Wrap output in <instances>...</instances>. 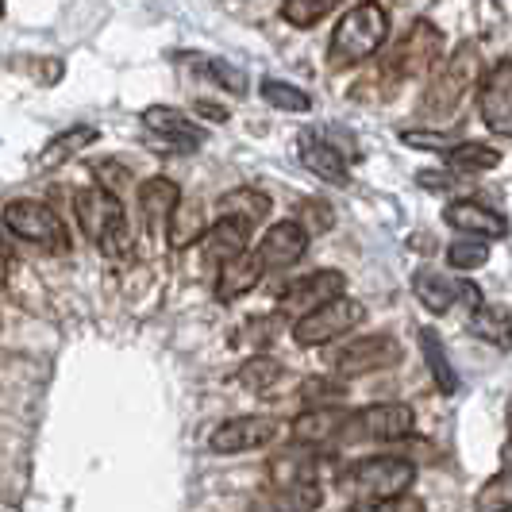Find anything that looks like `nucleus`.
I'll list each match as a JSON object with an SVG mask.
<instances>
[{
  "label": "nucleus",
  "instance_id": "nucleus-29",
  "mask_svg": "<svg viewBox=\"0 0 512 512\" xmlns=\"http://www.w3.org/2000/svg\"><path fill=\"white\" fill-rule=\"evenodd\" d=\"M489 262V239H474V235H462L447 247V266L470 274V270H482Z\"/></svg>",
  "mask_w": 512,
  "mask_h": 512
},
{
  "label": "nucleus",
  "instance_id": "nucleus-15",
  "mask_svg": "<svg viewBox=\"0 0 512 512\" xmlns=\"http://www.w3.org/2000/svg\"><path fill=\"white\" fill-rule=\"evenodd\" d=\"M262 274H266V266H262V258H258L255 251L224 258V262L216 266V301H220V305H231V301L247 297V293L262 282Z\"/></svg>",
  "mask_w": 512,
  "mask_h": 512
},
{
  "label": "nucleus",
  "instance_id": "nucleus-12",
  "mask_svg": "<svg viewBox=\"0 0 512 512\" xmlns=\"http://www.w3.org/2000/svg\"><path fill=\"white\" fill-rule=\"evenodd\" d=\"M308 251V231L301 220H278V224H270V228L262 231V239H258L255 255L262 258V266L266 270H289V266H297Z\"/></svg>",
  "mask_w": 512,
  "mask_h": 512
},
{
  "label": "nucleus",
  "instance_id": "nucleus-4",
  "mask_svg": "<svg viewBox=\"0 0 512 512\" xmlns=\"http://www.w3.org/2000/svg\"><path fill=\"white\" fill-rule=\"evenodd\" d=\"M362 324H366V305H362L359 297L339 293V297L324 301V305L308 308L305 316L293 324V339L301 347H328V343L351 335Z\"/></svg>",
  "mask_w": 512,
  "mask_h": 512
},
{
  "label": "nucleus",
  "instance_id": "nucleus-17",
  "mask_svg": "<svg viewBox=\"0 0 512 512\" xmlns=\"http://www.w3.org/2000/svg\"><path fill=\"white\" fill-rule=\"evenodd\" d=\"M301 162H305L308 174L324 181V185H351V166H347V154L339 151L335 143H324L316 131L301 135Z\"/></svg>",
  "mask_w": 512,
  "mask_h": 512
},
{
  "label": "nucleus",
  "instance_id": "nucleus-35",
  "mask_svg": "<svg viewBox=\"0 0 512 512\" xmlns=\"http://www.w3.org/2000/svg\"><path fill=\"white\" fill-rule=\"evenodd\" d=\"M401 143H405V147H412V151H439V154H447L451 147H459L462 139H459V135H447V131L409 128V131H401Z\"/></svg>",
  "mask_w": 512,
  "mask_h": 512
},
{
  "label": "nucleus",
  "instance_id": "nucleus-37",
  "mask_svg": "<svg viewBox=\"0 0 512 512\" xmlns=\"http://www.w3.org/2000/svg\"><path fill=\"white\" fill-rule=\"evenodd\" d=\"M347 512H424V501L401 493V497H385V501H355Z\"/></svg>",
  "mask_w": 512,
  "mask_h": 512
},
{
  "label": "nucleus",
  "instance_id": "nucleus-41",
  "mask_svg": "<svg viewBox=\"0 0 512 512\" xmlns=\"http://www.w3.org/2000/svg\"><path fill=\"white\" fill-rule=\"evenodd\" d=\"M197 112L205 116V120H216V124H224L228 120V112L220 108V104H208V101H197Z\"/></svg>",
  "mask_w": 512,
  "mask_h": 512
},
{
  "label": "nucleus",
  "instance_id": "nucleus-9",
  "mask_svg": "<svg viewBox=\"0 0 512 512\" xmlns=\"http://www.w3.org/2000/svg\"><path fill=\"white\" fill-rule=\"evenodd\" d=\"M439 58H443V31L428 20H416L409 35L397 43L385 70L397 77H428L439 66Z\"/></svg>",
  "mask_w": 512,
  "mask_h": 512
},
{
  "label": "nucleus",
  "instance_id": "nucleus-40",
  "mask_svg": "<svg viewBox=\"0 0 512 512\" xmlns=\"http://www.w3.org/2000/svg\"><path fill=\"white\" fill-rule=\"evenodd\" d=\"M505 424H509V439H505V447H501V466L512 474V393H509V401H505Z\"/></svg>",
  "mask_w": 512,
  "mask_h": 512
},
{
  "label": "nucleus",
  "instance_id": "nucleus-3",
  "mask_svg": "<svg viewBox=\"0 0 512 512\" xmlns=\"http://www.w3.org/2000/svg\"><path fill=\"white\" fill-rule=\"evenodd\" d=\"M416 482V466L405 455H374V459L355 462L339 489L351 501H385V497H401Z\"/></svg>",
  "mask_w": 512,
  "mask_h": 512
},
{
  "label": "nucleus",
  "instance_id": "nucleus-26",
  "mask_svg": "<svg viewBox=\"0 0 512 512\" xmlns=\"http://www.w3.org/2000/svg\"><path fill=\"white\" fill-rule=\"evenodd\" d=\"M443 158H447V166H451L455 174H462V178H474V174H486V170H493V166L501 162V151H497V147H489V143L462 139L459 147H451Z\"/></svg>",
  "mask_w": 512,
  "mask_h": 512
},
{
  "label": "nucleus",
  "instance_id": "nucleus-6",
  "mask_svg": "<svg viewBox=\"0 0 512 512\" xmlns=\"http://www.w3.org/2000/svg\"><path fill=\"white\" fill-rule=\"evenodd\" d=\"M474 81H478V51H474V43H462L459 51L447 58V66L432 77V85L424 93V112L451 116L462 104V97L470 93Z\"/></svg>",
  "mask_w": 512,
  "mask_h": 512
},
{
  "label": "nucleus",
  "instance_id": "nucleus-23",
  "mask_svg": "<svg viewBox=\"0 0 512 512\" xmlns=\"http://www.w3.org/2000/svg\"><path fill=\"white\" fill-rule=\"evenodd\" d=\"M466 328L474 339H482L489 347H501V351H509L512 347V312L505 305H482L470 312V320H466Z\"/></svg>",
  "mask_w": 512,
  "mask_h": 512
},
{
  "label": "nucleus",
  "instance_id": "nucleus-5",
  "mask_svg": "<svg viewBox=\"0 0 512 512\" xmlns=\"http://www.w3.org/2000/svg\"><path fill=\"white\" fill-rule=\"evenodd\" d=\"M412 432H416V416L409 405L378 401V405H366V409L347 416L339 443H366V439L370 443H397V439H409Z\"/></svg>",
  "mask_w": 512,
  "mask_h": 512
},
{
  "label": "nucleus",
  "instance_id": "nucleus-14",
  "mask_svg": "<svg viewBox=\"0 0 512 512\" xmlns=\"http://www.w3.org/2000/svg\"><path fill=\"white\" fill-rule=\"evenodd\" d=\"M443 224L455 228L459 235H474V239H505L509 235V220L497 208L482 205V201H451L443 208Z\"/></svg>",
  "mask_w": 512,
  "mask_h": 512
},
{
  "label": "nucleus",
  "instance_id": "nucleus-2",
  "mask_svg": "<svg viewBox=\"0 0 512 512\" xmlns=\"http://www.w3.org/2000/svg\"><path fill=\"white\" fill-rule=\"evenodd\" d=\"M77 220L85 235L97 243V251L104 258H124L131 255V228H128V212L120 205L116 193H108L101 185H89V189H77L74 193Z\"/></svg>",
  "mask_w": 512,
  "mask_h": 512
},
{
  "label": "nucleus",
  "instance_id": "nucleus-21",
  "mask_svg": "<svg viewBox=\"0 0 512 512\" xmlns=\"http://www.w3.org/2000/svg\"><path fill=\"white\" fill-rule=\"evenodd\" d=\"M412 293H416V301L428 308L432 316H443V312H451V305L459 301V282H451L447 274H439L432 266H420L412 274Z\"/></svg>",
  "mask_w": 512,
  "mask_h": 512
},
{
  "label": "nucleus",
  "instance_id": "nucleus-39",
  "mask_svg": "<svg viewBox=\"0 0 512 512\" xmlns=\"http://www.w3.org/2000/svg\"><path fill=\"white\" fill-rule=\"evenodd\" d=\"M459 181H462V174H455V170H451V174H443V170H428V174H420V185H424V189H436V193L455 189Z\"/></svg>",
  "mask_w": 512,
  "mask_h": 512
},
{
  "label": "nucleus",
  "instance_id": "nucleus-20",
  "mask_svg": "<svg viewBox=\"0 0 512 512\" xmlns=\"http://www.w3.org/2000/svg\"><path fill=\"white\" fill-rule=\"evenodd\" d=\"M347 289V278L339 274V270H316V274H308V278H301V282H293L289 289H285V305L293 308H316L324 305V301H332V297H339Z\"/></svg>",
  "mask_w": 512,
  "mask_h": 512
},
{
  "label": "nucleus",
  "instance_id": "nucleus-36",
  "mask_svg": "<svg viewBox=\"0 0 512 512\" xmlns=\"http://www.w3.org/2000/svg\"><path fill=\"white\" fill-rule=\"evenodd\" d=\"M205 74L212 77L220 89L235 93V97H243V93H247V74H243V70H235V66H231V62H224V58H208Z\"/></svg>",
  "mask_w": 512,
  "mask_h": 512
},
{
  "label": "nucleus",
  "instance_id": "nucleus-32",
  "mask_svg": "<svg viewBox=\"0 0 512 512\" xmlns=\"http://www.w3.org/2000/svg\"><path fill=\"white\" fill-rule=\"evenodd\" d=\"M205 224H201V208L197 205H185L181 201L178 212L170 216V228H166V235H170V243L174 247H189V243H197V239H205Z\"/></svg>",
  "mask_w": 512,
  "mask_h": 512
},
{
  "label": "nucleus",
  "instance_id": "nucleus-8",
  "mask_svg": "<svg viewBox=\"0 0 512 512\" xmlns=\"http://www.w3.org/2000/svg\"><path fill=\"white\" fill-rule=\"evenodd\" d=\"M401 362V343L393 335H362L343 347H335L328 355V370L335 378H362V374H378Z\"/></svg>",
  "mask_w": 512,
  "mask_h": 512
},
{
  "label": "nucleus",
  "instance_id": "nucleus-27",
  "mask_svg": "<svg viewBox=\"0 0 512 512\" xmlns=\"http://www.w3.org/2000/svg\"><path fill=\"white\" fill-rule=\"evenodd\" d=\"M101 131L97 128H70V131H62V135H54L51 143L43 147V154H39V170H54V166H66L74 154H81L93 139H97Z\"/></svg>",
  "mask_w": 512,
  "mask_h": 512
},
{
  "label": "nucleus",
  "instance_id": "nucleus-19",
  "mask_svg": "<svg viewBox=\"0 0 512 512\" xmlns=\"http://www.w3.org/2000/svg\"><path fill=\"white\" fill-rule=\"evenodd\" d=\"M181 205V189L170 178H151L139 185V208H143V220L151 231L170 228V216Z\"/></svg>",
  "mask_w": 512,
  "mask_h": 512
},
{
  "label": "nucleus",
  "instance_id": "nucleus-1",
  "mask_svg": "<svg viewBox=\"0 0 512 512\" xmlns=\"http://www.w3.org/2000/svg\"><path fill=\"white\" fill-rule=\"evenodd\" d=\"M389 39V16L378 0H362L351 12H343V20L335 24L332 43H328V66L332 70H351L362 66L366 58L385 47Z\"/></svg>",
  "mask_w": 512,
  "mask_h": 512
},
{
  "label": "nucleus",
  "instance_id": "nucleus-34",
  "mask_svg": "<svg viewBox=\"0 0 512 512\" xmlns=\"http://www.w3.org/2000/svg\"><path fill=\"white\" fill-rule=\"evenodd\" d=\"M301 397H305L308 409H328V405L347 397V385L339 382V378H308L301 385Z\"/></svg>",
  "mask_w": 512,
  "mask_h": 512
},
{
  "label": "nucleus",
  "instance_id": "nucleus-7",
  "mask_svg": "<svg viewBox=\"0 0 512 512\" xmlns=\"http://www.w3.org/2000/svg\"><path fill=\"white\" fill-rule=\"evenodd\" d=\"M4 228L12 235H20L31 247H47V251H66L70 239H66V224L51 205L43 201H8L4 205Z\"/></svg>",
  "mask_w": 512,
  "mask_h": 512
},
{
  "label": "nucleus",
  "instance_id": "nucleus-25",
  "mask_svg": "<svg viewBox=\"0 0 512 512\" xmlns=\"http://www.w3.org/2000/svg\"><path fill=\"white\" fill-rule=\"evenodd\" d=\"M270 208H274L270 197L258 193V189H231L216 201V216H231V220H239L247 228H258V224L270 220Z\"/></svg>",
  "mask_w": 512,
  "mask_h": 512
},
{
  "label": "nucleus",
  "instance_id": "nucleus-38",
  "mask_svg": "<svg viewBox=\"0 0 512 512\" xmlns=\"http://www.w3.org/2000/svg\"><path fill=\"white\" fill-rule=\"evenodd\" d=\"M124 181H128V170L124 166H116V162H101L97 166V181L93 185H101V189H108V193H124Z\"/></svg>",
  "mask_w": 512,
  "mask_h": 512
},
{
  "label": "nucleus",
  "instance_id": "nucleus-28",
  "mask_svg": "<svg viewBox=\"0 0 512 512\" xmlns=\"http://www.w3.org/2000/svg\"><path fill=\"white\" fill-rule=\"evenodd\" d=\"M258 93H262V101L270 104L274 112H312V97H308L301 85H293V81H282V77H266L262 85H258Z\"/></svg>",
  "mask_w": 512,
  "mask_h": 512
},
{
  "label": "nucleus",
  "instance_id": "nucleus-24",
  "mask_svg": "<svg viewBox=\"0 0 512 512\" xmlns=\"http://www.w3.org/2000/svg\"><path fill=\"white\" fill-rule=\"evenodd\" d=\"M205 251L216 266L231 255H243V251H251V228L231 216H216L212 228L205 231Z\"/></svg>",
  "mask_w": 512,
  "mask_h": 512
},
{
  "label": "nucleus",
  "instance_id": "nucleus-10",
  "mask_svg": "<svg viewBox=\"0 0 512 512\" xmlns=\"http://www.w3.org/2000/svg\"><path fill=\"white\" fill-rule=\"evenodd\" d=\"M278 436H282V424L270 416H231L220 428H212L208 447L212 455H247V451L270 447Z\"/></svg>",
  "mask_w": 512,
  "mask_h": 512
},
{
  "label": "nucleus",
  "instance_id": "nucleus-43",
  "mask_svg": "<svg viewBox=\"0 0 512 512\" xmlns=\"http://www.w3.org/2000/svg\"><path fill=\"white\" fill-rule=\"evenodd\" d=\"M0 20H4V0H0Z\"/></svg>",
  "mask_w": 512,
  "mask_h": 512
},
{
  "label": "nucleus",
  "instance_id": "nucleus-42",
  "mask_svg": "<svg viewBox=\"0 0 512 512\" xmlns=\"http://www.w3.org/2000/svg\"><path fill=\"white\" fill-rule=\"evenodd\" d=\"M8 266H12V251H8V243H4V235H0V285L8 282Z\"/></svg>",
  "mask_w": 512,
  "mask_h": 512
},
{
  "label": "nucleus",
  "instance_id": "nucleus-16",
  "mask_svg": "<svg viewBox=\"0 0 512 512\" xmlns=\"http://www.w3.org/2000/svg\"><path fill=\"white\" fill-rule=\"evenodd\" d=\"M324 505L320 482H274L251 501V512H316Z\"/></svg>",
  "mask_w": 512,
  "mask_h": 512
},
{
  "label": "nucleus",
  "instance_id": "nucleus-22",
  "mask_svg": "<svg viewBox=\"0 0 512 512\" xmlns=\"http://www.w3.org/2000/svg\"><path fill=\"white\" fill-rule=\"evenodd\" d=\"M420 351H424V362H428V374L443 397H455L459 393V370L451 366V355H447V343L436 328H420Z\"/></svg>",
  "mask_w": 512,
  "mask_h": 512
},
{
  "label": "nucleus",
  "instance_id": "nucleus-13",
  "mask_svg": "<svg viewBox=\"0 0 512 512\" xmlns=\"http://www.w3.org/2000/svg\"><path fill=\"white\" fill-rule=\"evenodd\" d=\"M143 124L166 143V151H201L205 147V128L201 124H193L185 112H178V108H166V104H151L147 112H143Z\"/></svg>",
  "mask_w": 512,
  "mask_h": 512
},
{
  "label": "nucleus",
  "instance_id": "nucleus-18",
  "mask_svg": "<svg viewBox=\"0 0 512 512\" xmlns=\"http://www.w3.org/2000/svg\"><path fill=\"white\" fill-rule=\"evenodd\" d=\"M347 416H351V412L335 409V405H328V409H308L293 420V439H297L301 447H308V451H312V447H332V443H339V436H343Z\"/></svg>",
  "mask_w": 512,
  "mask_h": 512
},
{
  "label": "nucleus",
  "instance_id": "nucleus-11",
  "mask_svg": "<svg viewBox=\"0 0 512 512\" xmlns=\"http://www.w3.org/2000/svg\"><path fill=\"white\" fill-rule=\"evenodd\" d=\"M478 112L482 124L501 139H512V58L489 66L478 85Z\"/></svg>",
  "mask_w": 512,
  "mask_h": 512
},
{
  "label": "nucleus",
  "instance_id": "nucleus-30",
  "mask_svg": "<svg viewBox=\"0 0 512 512\" xmlns=\"http://www.w3.org/2000/svg\"><path fill=\"white\" fill-rule=\"evenodd\" d=\"M343 0H282V20L293 27H316L328 20Z\"/></svg>",
  "mask_w": 512,
  "mask_h": 512
},
{
  "label": "nucleus",
  "instance_id": "nucleus-33",
  "mask_svg": "<svg viewBox=\"0 0 512 512\" xmlns=\"http://www.w3.org/2000/svg\"><path fill=\"white\" fill-rule=\"evenodd\" d=\"M278 374H282V362L270 359V355H255V359H247L239 366V382H243V389H251V393L270 389Z\"/></svg>",
  "mask_w": 512,
  "mask_h": 512
},
{
  "label": "nucleus",
  "instance_id": "nucleus-31",
  "mask_svg": "<svg viewBox=\"0 0 512 512\" xmlns=\"http://www.w3.org/2000/svg\"><path fill=\"white\" fill-rule=\"evenodd\" d=\"M474 512H512V474L501 470L474 493Z\"/></svg>",
  "mask_w": 512,
  "mask_h": 512
}]
</instances>
